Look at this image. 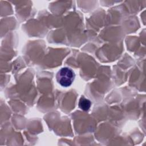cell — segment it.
<instances>
[{
  "instance_id": "obj_1",
  "label": "cell",
  "mask_w": 146,
  "mask_h": 146,
  "mask_svg": "<svg viewBox=\"0 0 146 146\" xmlns=\"http://www.w3.org/2000/svg\"><path fill=\"white\" fill-rule=\"evenodd\" d=\"M75 75L72 70L68 67L60 68L56 74V80L63 87H69L74 80Z\"/></svg>"
},
{
  "instance_id": "obj_2",
  "label": "cell",
  "mask_w": 146,
  "mask_h": 146,
  "mask_svg": "<svg viewBox=\"0 0 146 146\" xmlns=\"http://www.w3.org/2000/svg\"><path fill=\"white\" fill-rule=\"evenodd\" d=\"M91 105V103L88 99L85 98L84 96H82L80 98L79 102V107L82 110L85 111H88L90 109Z\"/></svg>"
}]
</instances>
